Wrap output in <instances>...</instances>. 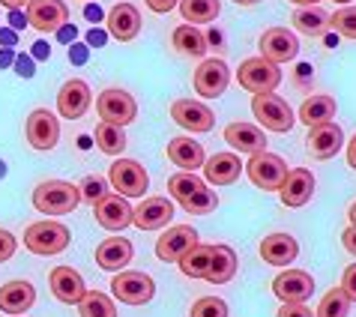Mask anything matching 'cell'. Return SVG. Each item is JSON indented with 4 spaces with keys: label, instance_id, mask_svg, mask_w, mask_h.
<instances>
[{
    "label": "cell",
    "instance_id": "cell-1",
    "mask_svg": "<svg viewBox=\"0 0 356 317\" xmlns=\"http://www.w3.org/2000/svg\"><path fill=\"white\" fill-rule=\"evenodd\" d=\"M81 204V189L66 180H45L33 189V206L45 216H66Z\"/></svg>",
    "mask_w": 356,
    "mask_h": 317
},
{
    "label": "cell",
    "instance_id": "cell-2",
    "mask_svg": "<svg viewBox=\"0 0 356 317\" xmlns=\"http://www.w3.org/2000/svg\"><path fill=\"white\" fill-rule=\"evenodd\" d=\"M236 81H240L243 90L249 93H273L275 87L282 84V69L264 60V57H249V60H243L240 69H236Z\"/></svg>",
    "mask_w": 356,
    "mask_h": 317
},
{
    "label": "cell",
    "instance_id": "cell-3",
    "mask_svg": "<svg viewBox=\"0 0 356 317\" xmlns=\"http://www.w3.org/2000/svg\"><path fill=\"white\" fill-rule=\"evenodd\" d=\"M69 240H72V234H69V227H63L60 222H36L24 231V245L33 254H42V257L66 252Z\"/></svg>",
    "mask_w": 356,
    "mask_h": 317
},
{
    "label": "cell",
    "instance_id": "cell-4",
    "mask_svg": "<svg viewBox=\"0 0 356 317\" xmlns=\"http://www.w3.org/2000/svg\"><path fill=\"white\" fill-rule=\"evenodd\" d=\"M245 174H249V180L258 186L264 192H279L284 177H288V165H284L282 156H275L270 150H261L249 158V165H245Z\"/></svg>",
    "mask_w": 356,
    "mask_h": 317
},
{
    "label": "cell",
    "instance_id": "cell-5",
    "mask_svg": "<svg viewBox=\"0 0 356 317\" xmlns=\"http://www.w3.org/2000/svg\"><path fill=\"white\" fill-rule=\"evenodd\" d=\"M252 111L258 117V123L264 129H270V132H291L293 120H296L291 105L275 93H258L252 99Z\"/></svg>",
    "mask_w": 356,
    "mask_h": 317
},
{
    "label": "cell",
    "instance_id": "cell-6",
    "mask_svg": "<svg viewBox=\"0 0 356 317\" xmlns=\"http://www.w3.org/2000/svg\"><path fill=\"white\" fill-rule=\"evenodd\" d=\"M96 114L102 117V123H114V126H126L135 120L138 114V102L132 93L120 90V87H108L96 96Z\"/></svg>",
    "mask_w": 356,
    "mask_h": 317
},
{
    "label": "cell",
    "instance_id": "cell-7",
    "mask_svg": "<svg viewBox=\"0 0 356 317\" xmlns=\"http://www.w3.org/2000/svg\"><path fill=\"white\" fill-rule=\"evenodd\" d=\"M108 183L123 197H141L147 192V186H150V177L132 158H117L111 165V171H108Z\"/></svg>",
    "mask_w": 356,
    "mask_h": 317
},
{
    "label": "cell",
    "instance_id": "cell-8",
    "mask_svg": "<svg viewBox=\"0 0 356 317\" xmlns=\"http://www.w3.org/2000/svg\"><path fill=\"white\" fill-rule=\"evenodd\" d=\"M111 291L120 302L126 305H144L153 300L156 282L147 273H117V279H111Z\"/></svg>",
    "mask_w": 356,
    "mask_h": 317
},
{
    "label": "cell",
    "instance_id": "cell-9",
    "mask_svg": "<svg viewBox=\"0 0 356 317\" xmlns=\"http://www.w3.org/2000/svg\"><path fill=\"white\" fill-rule=\"evenodd\" d=\"M261 45V57L270 63H291L296 54H300V39H296L288 27H270L264 31V36L258 39Z\"/></svg>",
    "mask_w": 356,
    "mask_h": 317
},
{
    "label": "cell",
    "instance_id": "cell-10",
    "mask_svg": "<svg viewBox=\"0 0 356 317\" xmlns=\"http://www.w3.org/2000/svg\"><path fill=\"white\" fill-rule=\"evenodd\" d=\"M27 24L39 33H57L69 24V6L63 0H31L27 3Z\"/></svg>",
    "mask_w": 356,
    "mask_h": 317
},
{
    "label": "cell",
    "instance_id": "cell-11",
    "mask_svg": "<svg viewBox=\"0 0 356 317\" xmlns=\"http://www.w3.org/2000/svg\"><path fill=\"white\" fill-rule=\"evenodd\" d=\"M227 81H231V69L225 60L213 57V60H204L195 69V90L204 99H219L227 90Z\"/></svg>",
    "mask_w": 356,
    "mask_h": 317
},
{
    "label": "cell",
    "instance_id": "cell-12",
    "mask_svg": "<svg viewBox=\"0 0 356 317\" xmlns=\"http://www.w3.org/2000/svg\"><path fill=\"white\" fill-rule=\"evenodd\" d=\"M197 243L201 240H197V231L192 225H174L171 231H165L159 236V243H156V257L165 263H177Z\"/></svg>",
    "mask_w": 356,
    "mask_h": 317
},
{
    "label": "cell",
    "instance_id": "cell-13",
    "mask_svg": "<svg viewBox=\"0 0 356 317\" xmlns=\"http://www.w3.org/2000/svg\"><path fill=\"white\" fill-rule=\"evenodd\" d=\"M27 144L33 147V150H51L57 144V138H60V123H57V117L51 111H45V108H36L27 117Z\"/></svg>",
    "mask_w": 356,
    "mask_h": 317
},
{
    "label": "cell",
    "instance_id": "cell-14",
    "mask_svg": "<svg viewBox=\"0 0 356 317\" xmlns=\"http://www.w3.org/2000/svg\"><path fill=\"white\" fill-rule=\"evenodd\" d=\"M132 210L135 206H129L123 195H105L102 201L93 204V219L105 231H123V227L132 225Z\"/></svg>",
    "mask_w": 356,
    "mask_h": 317
},
{
    "label": "cell",
    "instance_id": "cell-15",
    "mask_svg": "<svg viewBox=\"0 0 356 317\" xmlns=\"http://www.w3.org/2000/svg\"><path fill=\"white\" fill-rule=\"evenodd\" d=\"M171 120L186 129V132H210L216 126V117L207 105L192 102V99H177L171 105Z\"/></svg>",
    "mask_w": 356,
    "mask_h": 317
},
{
    "label": "cell",
    "instance_id": "cell-16",
    "mask_svg": "<svg viewBox=\"0 0 356 317\" xmlns=\"http://www.w3.org/2000/svg\"><path fill=\"white\" fill-rule=\"evenodd\" d=\"M273 293L282 302H305L314 293V279L302 270H284L273 279Z\"/></svg>",
    "mask_w": 356,
    "mask_h": 317
},
{
    "label": "cell",
    "instance_id": "cell-17",
    "mask_svg": "<svg viewBox=\"0 0 356 317\" xmlns=\"http://www.w3.org/2000/svg\"><path fill=\"white\" fill-rule=\"evenodd\" d=\"M90 102H93V93L81 78L66 81L60 87V93H57V111H60L66 120H81L87 114V108H90Z\"/></svg>",
    "mask_w": 356,
    "mask_h": 317
},
{
    "label": "cell",
    "instance_id": "cell-18",
    "mask_svg": "<svg viewBox=\"0 0 356 317\" xmlns=\"http://www.w3.org/2000/svg\"><path fill=\"white\" fill-rule=\"evenodd\" d=\"M135 257V245L126 236H108L105 243L96 245V263L105 273H123Z\"/></svg>",
    "mask_w": 356,
    "mask_h": 317
},
{
    "label": "cell",
    "instance_id": "cell-19",
    "mask_svg": "<svg viewBox=\"0 0 356 317\" xmlns=\"http://www.w3.org/2000/svg\"><path fill=\"white\" fill-rule=\"evenodd\" d=\"M174 219V204L168 197H147L144 204H138L132 210V225L138 231H159V227L171 225Z\"/></svg>",
    "mask_w": 356,
    "mask_h": 317
},
{
    "label": "cell",
    "instance_id": "cell-20",
    "mask_svg": "<svg viewBox=\"0 0 356 317\" xmlns=\"http://www.w3.org/2000/svg\"><path fill=\"white\" fill-rule=\"evenodd\" d=\"M344 144V132L335 123H323V126H312L309 129V138H305V150L312 153V158H332L335 153L341 150Z\"/></svg>",
    "mask_w": 356,
    "mask_h": 317
},
{
    "label": "cell",
    "instance_id": "cell-21",
    "mask_svg": "<svg viewBox=\"0 0 356 317\" xmlns=\"http://www.w3.org/2000/svg\"><path fill=\"white\" fill-rule=\"evenodd\" d=\"M279 195H282V204L291 206V210L309 204L312 195H314V177H312L309 168H293V171H288Z\"/></svg>",
    "mask_w": 356,
    "mask_h": 317
},
{
    "label": "cell",
    "instance_id": "cell-22",
    "mask_svg": "<svg viewBox=\"0 0 356 317\" xmlns=\"http://www.w3.org/2000/svg\"><path fill=\"white\" fill-rule=\"evenodd\" d=\"M48 287H51V293L63 305H78L81 296L87 293L84 279L78 275V270H72V266H54L51 275H48Z\"/></svg>",
    "mask_w": 356,
    "mask_h": 317
},
{
    "label": "cell",
    "instance_id": "cell-23",
    "mask_svg": "<svg viewBox=\"0 0 356 317\" xmlns=\"http://www.w3.org/2000/svg\"><path fill=\"white\" fill-rule=\"evenodd\" d=\"M108 33L120 42H132V39L141 33V13L132 3H117L111 13H108Z\"/></svg>",
    "mask_w": 356,
    "mask_h": 317
},
{
    "label": "cell",
    "instance_id": "cell-24",
    "mask_svg": "<svg viewBox=\"0 0 356 317\" xmlns=\"http://www.w3.org/2000/svg\"><path fill=\"white\" fill-rule=\"evenodd\" d=\"M225 141L234 147L236 153H261L266 150V135L261 126H252V123H231L225 129Z\"/></svg>",
    "mask_w": 356,
    "mask_h": 317
},
{
    "label": "cell",
    "instance_id": "cell-25",
    "mask_svg": "<svg viewBox=\"0 0 356 317\" xmlns=\"http://www.w3.org/2000/svg\"><path fill=\"white\" fill-rule=\"evenodd\" d=\"M296 254H300V243L291 234H270L261 243V257L270 266H288L296 261Z\"/></svg>",
    "mask_w": 356,
    "mask_h": 317
},
{
    "label": "cell",
    "instance_id": "cell-26",
    "mask_svg": "<svg viewBox=\"0 0 356 317\" xmlns=\"http://www.w3.org/2000/svg\"><path fill=\"white\" fill-rule=\"evenodd\" d=\"M36 302V287L24 279L6 282L0 287V311L6 314H24Z\"/></svg>",
    "mask_w": 356,
    "mask_h": 317
},
{
    "label": "cell",
    "instance_id": "cell-27",
    "mask_svg": "<svg viewBox=\"0 0 356 317\" xmlns=\"http://www.w3.org/2000/svg\"><path fill=\"white\" fill-rule=\"evenodd\" d=\"M240 156L234 153H216L213 158L204 162V174H207V183H216V186H231L240 180Z\"/></svg>",
    "mask_w": 356,
    "mask_h": 317
},
{
    "label": "cell",
    "instance_id": "cell-28",
    "mask_svg": "<svg viewBox=\"0 0 356 317\" xmlns=\"http://www.w3.org/2000/svg\"><path fill=\"white\" fill-rule=\"evenodd\" d=\"M168 158L177 165V168H183V171H197V168H204L207 162V153H204V147L192 141V138H174L171 144H168Z\"/></svg>",
    "mask_w": 356,
    "mask_h": 317
},
{
    "label": "cell",
    "instance_id": "cell-29",
    "mask_svg": "<svg viewBox=\"0 0 356 317\" xmlns=\"http://www.w3.org/2000/svg\"><path fill=\"white\" fill-rule=\"evenodd\" d=\"M335 111H339V105H335V99H332V96L314 93V96H309V99L302 102V108H300V120L309 126V129H312V126H323V123H332Z\"/></svg>",
    "mask_w": 356,
    "mask_h": 317
},
{
    "label": "cell",
    "instance_id": "cell-30",
    "mask_svg": "<svg viewBox=\"0 0 356 317\" xmlns=\"http://www.w3.org/2000/svg\"><path fill=\"white\" fill-rule=\"evenodd\" d=\"M171 42H174L177 51L186 54V57H204L207 54V45H210V39L197 31L195 24H180L171 33Z\"/></svg>",
    "mask_w": 356,
    "mask_h": 317
},
{
    "label": "cell",
    "instance_id": "cell-31",
    "mask_svg": "<svg viewBox=\"0 0 356 317\" xmlns=\"http://www.w3.org/2000/svg\"><path fill=\"white\" fill-rule=\"evenodd\" d=\"M236 275V254L231 245H213V263L204 282L210 284H227Z\"/></svg>",
    "mask_w": 356,
    "mask_h": 317
},
{
    "label": "cell",
    "instance_id": "cell-32",
    "mask_svg": "<svg viewBox=\"0 0 356 317\" xmlns=\"http://www.w3.org/2000/svg\"><path fill=\"white\" fill-rule=\"evenodd\" d=\"M293 27L300 31L302 36H323L330 31V13H323L321 6H302L293 13Z\"/></svg>",
    "mask_w": 356,
    "mask_h": 317
},
{
    "label": "cell",
    "instance_id": "cell-33",
    "mask_svg": "<svg viewBox=\"0 0 356 317\" xmlns=\"http://www.w3.org/2000/svg\"><path fill=\"white\" fill-rule=\"evenodd\" d=\"M177 263H180L183 275H189V279H207V273H210V263H213V245L197 243Z\"/></svg>",
    "mask_w": 356,
    "mask_h": 317
},
{
    "label": "cell",
    "instance_id": "cell-34",
    "mask_svg": "<svg viewBox=\"0 0 356 317\" xmlns=\"http://www.w3.org/2000/svg\"><path fill=\"white\" fill-rule=\"evenodd\" d=\"M180 15L186 18V24H207L216 22V15L222 13L219 0H180Z\"/></svg>",
    "mask_w": 356,
    "mask_h": 317
},
{
    "label": "cell",
    "instance_id": "cell-35",
    "mask_svg": "<svg viewBox=\"0 0 356 317\" xmlns=\"http://www.w3.org/2000/svg\"><path fill=\"white\" fill-rule=\"evenodd\" d=\"M78 314L81 317H117V305L102 291H87L81 296V302H78Z\"/></svg>",
    "mask_w": 356,
    "mask_h": 317
},
{
    "label": "cell",
    "instance_id": "cell-36",
    "mask_svg": "<svg viewBox=\"0 0 356 317\" xmlns=\"http://www.w3.org/2000/svg\"><path fill=\"white\" fill-rule=\"evenodd\" d=\"M96 147H99V150H102L105 156H120V153L126 150L123 126H114V123L96 126Z\"/></svg>",
    "mask_w": 356,
    "mask_h": 317
},
{
    "label": "cell",
    "instance_id": "cell-37",
    "mask_svg": "<svg viewBox=\"0 0 356 317\" xmlns=\"http://www.w3.org/2000/svg\"><path fill=\"white\" fill-rule=\"evenodd\" d=\"M180 206H183V210L189 213V216H210L216 206H219V197H216V192L210 189V186L201 183V186H197V192L186 197Z\"/></svg>",
    "mask_w": 356,
    "mask_h": 317
},
{
    "label": "cell",
    "instance_id": "cell-38",
    "mask_svg": "<svg viewBox=\"0 0 356 317\" xmlns=\"http://www.w3.org/2000/svg\"><path fill=\"white\" fill-rule=\"evenodd\" d=\"M348 314H350V300L341 287L326 291V296L318 305V311H314V317H348Z\"/></svg>",
    "mask_w": 356,
    "mask_h": 317
},
{
    "label": "cell",
    "instance_id": "cell-39",
    "mask_svg": "<svg viewBox=\"0 0 356 317\" xmlns=\"http://www.w3.org/2000/svg\"><path fill=\"white\" fill-rule=\"evenodd\" d=\"M197 186H201V180H197L192 171H180V174L168 177V192H171V197L177 204H183L189 195H195Z\"/></svg>",
    "mask_w": 356,
    "mask_h": 317
},
{
    "label": "cell",
    "instance_id": "cell-40",
    "mask_svg": "<svg viewBox=\"0 0 356 317\" xmlns=\"http://www.w3.org/2000/svg\"><path fill=\"white\" fill-rule=\"evenodd\" d=\"M330 27H335V33H341L344 39H356V6H344L330 15Z\"/></svg>",
    "mask_w": 356,
    "mask_h": 317
},
{
    "label": "cell",
    "instance_id": "cell-41",
    "mask_svg": "<svg viewBox=\"0 0 356 317\" xmlns=\"http://www.w3.org/2000/svg\"><path fill=\"white\" fill-rule=\"evenodd\" d=\"M189 317H227V302L219 300V296H201L192 305Z\"/></svg>",
    "mask_w": 356,
    "mask_h": 317
},
{
    "label": "cell",
    "instance_id": "cell-42",
    "mask_svg": "<svg viewBox=\"0 0 356 317\" xmlns=\"http://www.w3.org/2000/svg\"><path fill=\"white\" fill-rule=\"evenodd\" d=\"M105 195H108V183L102 180V177H87L84 186H81V197H84V201L96 204V201H102Z\"/></svg>",
    "mask_w": 356,
    "mask_h": 317
},
{
    "label": "cell",
    "instance_id": "cell-43",
    "mask_svg": "<svg viewBox=\"0 0 356 317\" xmlns=\"http://www.w3.org/2000/svg\"><path fill=\"white\" fill-rule=\"evenodd\" d=\"M275 317H314V311L305 302H282V309Z\"/></svg>",
    "mask_w": 356,
    "mask_h": 317
},
{
    "label": "cell",
    "instance_id": "cell-44",
    "mask_svg": "<svg viewBox=\"0 0 356 317\" xmlns=\"http://www.w3.org/2000/svg\"><path fill=\"white\" fill-rule=\"evenodd\" d=\"M15 249H18V240L9 231H3V227H0V263L3 261H9V257L15 254Z\"/></svg>",
    "mask_w": 356,
    "mask_h": 317
},
{
    "label": "cell",
    "instance_id": "cell-45",
    "mask_svg": "<svg viewBox=\"0 0 356 317\" xmlns=\"http://www.w3.org/2000/svg\"><path fill=\"white\" fill-rule=\"evenodd\" d=\"M341 291L348 293L350 302H356V263H350L348 270H344V275H341Z\"/></svg>",
    "mask_w": 356,
    "mask_h": 317
},
{
    "label": "cell",
    "instance_id": "cell-46",
    "mask_svg": "<svg viewBox=\"0 0 356 317\" xmlns=\"http://www.w3.org/2000/svg\"><path fill=\"white\" fill-rule=\"evenodd\" d=\"M15 69H18V75H24V78H31L33 72H36V66H33V57H27V54H22V57H15Z\"/></svg>",
    "mask_w": 356,
    "mask_h": 317
},
{
    "label": "cell",
    "instance_id": "cell-47",
    "mask_svg": "<svg viewBox=\"0 0 356 317\" xmlns=\"http://www.w3.org/2000/svg\"><path fill=\"white\" fill-rule=\"evenodd\" d=\"M180 3V0H147V6L153 9V13H159V15H165V13H171V9Z\"/></svg>",
    "mask_w": 356,
    "mask_h": 317
},
{
    "label": "cell",
    "instance_id": "cell-48",
    "mask_svg": "<svg viewBox=\"0 0 356 317\" xmlns=\"http://www.w3.org/2000/svg\"><path fill=\"white\" fill-rule=\"evenodd\" d=\"M341 245H344V249H348L350 254H356V227H353V225L341 234Z\"/></svg>",
    "mask_w": 356,
    "mask_h": 317
},
{
    "label": "cell",
    "instance_id": "cell-49",
    "mask_svg": "<svg viewBox=\"0 0 356 317\" xmlns=\"http://www.w3.org/2000/svg\"><path fill=\"white\" fill-rule=\"evenodd\" d=\"M57 36H60V42H66V45H72L75 42V36H78V31H75V24H63L60 31H57Z\"/></svg>",
    "mask_w": 356,
    "mask_h": 317
},
{
    "label": "cell",
    "instance_id": "cell-50",
    "mask_svg": "<svg viewBox=\"0 0 356 317\" xmlns=\"http://www.w3.org/2000/svg\"><path fill=\"white\" fill-rule=\"evenodd\" d=\"M69 57H72L75 63H84L87 60V45H75L72 42V45H69Z\"/></svg>",
    "mask_w": 356,
    "mask_h": 317
},
{
    "label": "cell",
    "instance_id": "cell-51",
    "mask_svg": "<svg viewBox=\"0 0 356 317\" xmlns=\"http://www.w3.org/2000/svg\"><path fill=\"white\" fill-rule=\"evenodd\" d=\"M87 42L96 45V48H102V45L108 42V36H105V31H96V27H93V31L87 33Z\"/></svg>",
    "mask_w": 356,
    "mask_h": 317
},
{
    "label": "cell",
    "instance_id": "cell-52",
    "mask_svg": "<svg viewBox=\"0 0 356 317\" xmlns=\"http://www.w3.org/2000/svg\"><path fill=\"white\" fill-rule=\"evenodd\" d=\"M0 45H3V48H13V45H15V33H13V31H0Z\"/></svg>",
    "mask_w": 356,
    "mask_h": 317
},
{
    "label": "cell",
    "instance_id": "cell-53",
    "mask_svg": "<svg viewBox=\"0 0 356 317\" xmlns=\"http://www.w3.org/2000/svg\"><path fill=\"white\" fill-rule=\"evenodd\" d=\"M9 22H13V27H22V24H27V15L22 9H13V18H9Z\"/></svg>",
    "mask_w": 356,
    "mask_h": 317
},
{
    "label": "cell",
    "instance_id": "cell-54",
    "mask_svg": "<svg viewBox=\"0 0 356 317\" xmlns=\"http://www.w3.org/2000/svg\"><path fill=\"white\" fill-rule=\"evenodd\" d=\"M348 165L356 171V135H353V141L348 144Z\"/></svg>",
    "mask_w": 356,
    "mask_h": 317
},
{
    "label": "cell",
    "instance_id": "cell-55",
    "mask_svg": "<svg viewBox=\"0 0 356 317\" xmlns=\"http://www.w3.org/2000/svg\"><path fill=\"white\" fill-rule=\"evenodd\" d=\"M24 3H31V0H0V6H6L9 13H13V9H22Z\"/></svg>",
    "mask_w": 356,
    "mask_h": 317
},
{
    "label": "cell",
    "instance_id": "cell-56",
    "mask_svg": "<svg viewBox=\"0 0 356 317\" xmlns=\"http://www.w3.org/2000/svg\"><path fill=\"white\" fill-rule=\"evenodd\" d=\"M6 66H13V51H9V48L0 51V69H6Z\"/></svg>",
    "mask_w": 356,
    "mask_h": 317
},
{
    "label": "cell",
    "instance_id": "cell-57",
    "mask_svg": "<svg viewBox=\"0 0 356 317\" xmlns=\"http://www.w3.org/2000/svg\"><path fill=\"white\" fill-rule=\"evenodd\" d=\"M84 15L90 18V22H99V18H102V9H99V6H87V9H84Z\"/></svg>",
    "mask_w": 356,
    "mask_h": 317
},
{
    "label": "cell",
    "instance_id": "cell-58",
    "mask_svg": "<svg viewBox=\"0 0 356 317\" xmlns=\"http://www.w3.org/2000/svg\"><path fill=\"white\" fill-rule=\"evenodd\" d=\"M33 57H48V45H45V42H39V45L33 48Z\"/></svg>",
    "mask_w": 356,
    "mask_h": 317
},
{
    "label": "cell",
    "instance_id": "cell-59",
    "mask_svg": "<svg viewBox=\"0 0 356 317\" xmlns=\"http://www.w3.org/2000/svg\"><path fill=\"white\" fill-rule=\"evenodd\" d=\"M288 3H296V6H318L321 0H288Z\"/></svg>",
    "mask_w": 356,
    "mask_h": 317
},
{
    "label": "cell",
    "instance_id": "cell-60",
    "mask_svg": "<svg viewBox=\"0 0 356 317\" xmlns=\"http://www.w3.org/2000/svg\"><path fill=\"white\" fill-rule=\"evenodd\" d=\"M348 219H350V225L356 227V201H353V204L348 206Z\"/></svg>",
    "mask_w": 356,
    "mask_h": 317
},
{
    "label": "cell",
    "instance_id": "cell-61",
    "mask_svg": "<svg viewBox=\"0 0 356 317\" xmlns=\"http://www.w3.org/2000/svg\"><path fill=\"white\" fill-rule=\"evenodd\" d=\"M234 3H240V6H254V3H261V0H234Z\"/></svg>",
    "mask_w": 356,
    "mask_h": 317
},
{
    "label": "cell",
    "instance_id": "cell-62",
    "mask_svg": "<svg viewBox=\"0 0 356 317\" xmlns=\"http://www.w3.org/2000/svg\"><path fill=\"white\" fill-rule=\"evenodd\" d=\"M3 174H6V165H3V162H0V177H3Z\"/></svg>",
    "mask_w": 356,
    "mask_h": 317
},
{
    "label": "cell",
    "instance_id": "cell-63",
    "mask_svg": "<svg viewBox=\"0 0 356 317\" xmlns=\"http://www.w3.org/2000/svg\"><path fill=\"white\" fill-rule=\"evenodd\" d=\"M335 3H344V6H348V3H350V0H335Z\"/></svg>",
    "mask_w": 356,
    "mask_h": 317
}]
</instances>
